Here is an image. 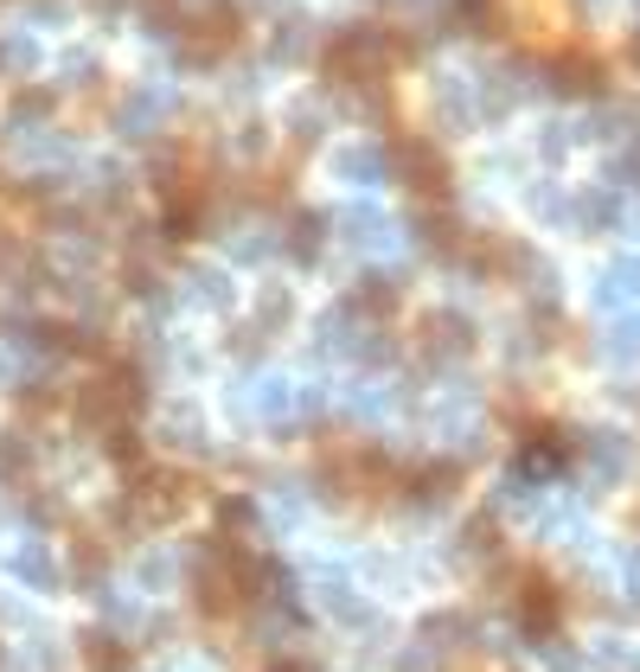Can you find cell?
I'll use <instances>...</instances> for the list:
<instances>
[{"mask_svg": "<svg viewBox=\"0 0 640 672\" xmlns=\"http://www.w3.org/2000/svg\"><path fill=\"white\" fill-rule=\"evenodd\" d=\"M589 302H595L602 314H634L640 308V250H634V257H614L609 269L595 276Z\"/></svg>", "mask_w": 640, "mask_h": 672, "instance_id": "4", "label": "cell"}, {"mask_svg": "<svg viewBox=\"0 0 640 672\" xmlns=\"http://www.w3.org/2000/svg\"><path fill=\"white\" fill-rule=\"evenodd\" d=\"M51 116V90H20L13 103H7V135H26V129H39Z\"/></svg>", "mask_w": 640, "mask_h": 672, "instance_id": "19", "label": "cell"}, {"mask_svg": "<svg viewBox=\"0 0 640 672\" xmlns=\"http://www.w3.org/2000/svg\"><path fill=\"white\" fill-rule=\"evenodd\" d=\"M614 570H621V590H628V595L640 602V544H628V551L614 557Z\"/></svg>", "mask_w": 640, "mask_h": 672, "instance_id": "33", "label": "cell"}, {"mask_svg": "<svg viewBox=\"0 0 640 672\" xmlns=\"http://www.w3.org/2000/svg\"><path fill=\"white\" fill-rule=\"evenodd\" d=\"M595 660L609 672H640V646H628V641H595Z\"/></svg>", "mask_w": 640, "mask_h": 672, "instance_id": "30", "label": "cell"}, {"mask_svg": "<svg viewBox=\"0 0 640 672\" xmlns=\"http://www.w3.org/2000/svg\"><path fill=\"white\" fill-rule=\"evenodd\" d=\"M455 551H461V557H493V551H500L493 518H467V525H461V538H455Z\"/></svg>", "mask_w": 640, "mask_h": 672, "instance_id": "25", "label": "cell"}, {"mask_svg": "<svg viewBox=\"0 0 640 672\" xmlns=\"http://www.w3.org/2000/svg\"><path fill=\"white\" fill-rule=\"evenodd\" d=\"M160 429H174V436H167V442H174V448H199V429H205V416L193 411V404H174V411L160 416Z\"/></svg>", "mask_w": 640, "mask_h": 672, "instance_id": "24", "label": "cell"}, {"mask_svg": "<svg viewBox=\"0 0 640 672\" xmlns=\"http://www.w3.org/2000/svg\"><path fill=\"white\" fill-rule=\"evenodd\" d=\"M7 570H13V583L20 590H58V557H51V544L46 538H20L13 544V557H7Z\"/></svg>", "mask_w": 640, "mask_h": 672, "instance_id": "9", "label": "cell"}, {"mask_svg": "<svg viewBox=\"0 0 640 672\" xmlns=\"http://www.w3.org/2000/svg\"><path fill=\"white\" fill-rule=\"evenodd\" d=\"M244 404H250V416H263V423L295 429V416H302V385H288V378H256Z\"/></svg>", "mask_w": 640, "mask_h": 672, "instance_id": "8", "label": "cell"}, {"mask_svg": "<svg viewBox=\"0 0 640 672\" xmlns=\"http://www.w3.org/2000/svg\"><path fill=\"white\" fill-rule=\"evenodd\" d=\"M71 576L83 583V590H102V544H90V538L77 544V551H71Z\"/></svg>", "mask_w": 640, "mask_h": 672, "instance_id": "28", "label": "cell"}, {"mask_svg": "<svg viewBox=\"0 0 640 672\" xmlns=\"http://www.w3.org/2000/svg\"><path fill=\"white\" fill-rule=\"evenodd\" d=\"M397 180H410L416 192L442 199L449 192V167H442V155H435L430 141H397Z\"/></svg>", "mask_w": 640, "mask_h": 672, "instance_id": "7", "label": "cell"}, {"mask_svg": "<svg viewBox=\"0 0 640 672\" xmlns=\"http://www.w3.org/2000/svg\"><path fill=\"white\" fill-rule=\"evenodd\" d=\"M333 174L346 186H378V180H397V148H378V141H353L333 155Z\"/></svg>", "mask_w": 640, "mask_h": 672, "instance_id": "5", "label": "cell"}, {"mask_svg": "<svg viewBox=\"0 0 640 672\" xmlns=\"http://www.w3.org/2000/svg\"><path fill=\"white\" fill-rule=\"evenodd\" d=\"M423 353L430 359H467L474 353V320L467 314H455V308H435V314H423Z\"/></svg>", "mask_w": 640, "mask_h": 672, "instance_id": "3", "label": "cell"}, {"mask_svg": "<svg viewBox=\"0 0 640 672\" xmlns=\"http://www.w3.org/2000/svg\"><path fill=\"white\" fill-rule=\"evenodd\" d=\"M97 595H102V615L116 621V627H135V621H141V609H135V602H128V595L116 590V583H102Z\"/></svg>", "mask_w": 640, "mask_h": 672, "instance_id": "31", "label": "cell"}, {"mask_svg": "<svg viewBox=\"0 0 640 672\" xmlns=\"http://www.w3.org/2000/svg\"><path fill=\"white\" fill-rule=\"evenodd\" d=\"M102 455L116 467H141V436H135L128 423H109V429H102Z\"/></svg>", "mask_w": 640, "mask_h": 672, "instance_id": "23", "label": "cell"}, {"mask_svg": "<svg viewBox=\"0 0 640 672\" xmlns=\"http://www.w3.org/2000/svg\"><path fill=\"white\" fill-rule=\"evenodd\" d=\"M391 404H397V391L378 385V378H365V385L346 391V411H353L358 423H378V416H391Z\"/></svg>", "mask_w": 640, "mask_h": 672, "instance_id": "18", "label": "cell"}, {"mask_svg": "<svg viewBox=\"0 0 640 672\" xmlns=\"http://www.w3.org/2000/svg\"><path fill=\"white\" fill-rule=\"evenodd\" d=\"M570 218L583 225V231H609L614 218H621V199H614V186H589L570 199Z\"/></svg>", "mask_w": 640, "mask_h": 672, "instance_id": "14", "label": "cell"}, {"mask_svg": "<svg viewBox=\"0 0 640 672\" xmlns=\"http://www.w3.org/2000/svg\"><path fill=\"white\" fill-rule=\"evenodd\" d=\"M544 672H583V653H570V646L544 641Z\"/></svg>", "mask_w": 640, "mask_h": 672, "instance_id": "34", "label": "cell"}, {"mask_svg": "<svg viewBox=\"0 0 640 672\" xmlns=\"http://www.w3.org/2000/svg\"><path fill=\"white\" fill-rule=\"evenodd\" d=\"M353 302H358V308H372V314H391V308H397V276H365Z\"/></svg>", "mask_w": 640, "mask_h": 672, "instance_id": "26", "label": "cell"}, {"mask_svg": "<svg viewBox=\"0 0 640 672\" xmlns=\"http://www.w3.org/2000/svg\"><path fill=\"white\" fill-rule=\"evenodd\" d=\"M256 314H263V327H282V320L295 314V295H288V283L263 288V302H256Z\"/></svg>", "mask_w": 640, "mask_h": 672, "instance_id": "29", "label": "cell"}, {"mask_svg": "<svg viewBox=\"0 0 640 672\" xmlns=\"http://www.w3.org/2000/svg\"><path fill=\"white\" fill-rule=\"evenodd\" d=\"M174 576H179V557H174V551H160V544L135 557V583H141V590H148V595L174 590Z\"/></svg>", "mask_w": 640, "mask_h": 672, "instance_id": "17", "label": "cell"}, {"mask_svg": "<svg viewBox=\"0 0 640 672\" xmlns=\"http://www.w3.org/2000/svg\"><path fill=\"white\" fill-rule=\"evenodd\" d=\"M230 295L237 288H230L225 269H186V302L193 308H230Z\"/></svg>", "mask_w": 640, "mask_h": 672, "instance_id": "15", "label": "cell"}, {"mask_svg": "<svg viewBox=\"0 0 640 672\" xmlns=\"http://www.w3.org/2000/svg\"><path fill=\"white\" fill-rule=\"evenodd\" d=\"M327 225H333V211H295L282 250H288L295 263H321V250H327Z\"/></svg>", "mask_w": 640, "mask_h": 672, "instance_id": "12", "label": "cell"}, {"mask_svg": "<svg viewBox=\"0 0 640 672\" xmlns=\"http://www.w3.org/2000/svg\"><path fill=\"white\" fill-rule=\"evenodd\" d=\"M160 122H167V83H135L116 103V135H128V141H148Z\"/></svg>", "mask_w": 640, "mask_h": 672, "instance_id": "2", "label": "cell"}, {"mask_svg": "<svg viewBox=\"0 0 640 672\" xmlns=\"http://www.w3.org/2000/svg\"><path fill=\"white\" fill-rule=\"evenodd\" d=\"M32 13H39V20H58V13H65V0H32Z\"/></svg>", "mask_w": 640, "mask_h": 672, "instance_id": "37", "label": "cell"}, {"mask_svg": "<svg viewBox=\"0 0 640 672\" xmlns=\"http://www.w3.org/2000/svg\"><path fill=\"white\" fill-rule=\"evenodd\" d=\"M211 518H218L225 538H237V532H250V525H256V500H250V493H218Z\"/></svg>", "mask_w": 640, "mask_h": 672, "instance_id": "20", "label": "cell"}, {"mask_svg": "<svg viewBox=\"0 0 640 672\" xmlns=\"http://www.w3.org/2000/svg\"><path fill=\"white\" fill-rule=\"evenodd\" d=\"M333 225H346V237H353L358 250H391L397 244V225L378 206H346V211H333Z\"/></svg>", "mask_w": 640, "mask_h": 672, "instance_id": "10", "label": "cell"}, {"mask_svg": "<svg viewBox=\"0 0 640 672\" xmlns=\"http://www.w3.org/2000/svg\"><path fill=\"white\" fill-rule=\"evenodd\" d=\"M358 302H333L321 320H314V353H353L358 346Z\"/></svg>", "mask_w": 640, "mask_h": 672, "instance_id": "11", "label": "cell"}, {"mask_svg": "<svg viewBox=\"0 0 640 672\" xmlns=\"http://www.w3.org/2000/svg\"><path fill=\"white\" fill-rule=\"evenodd\" d=\"M307 39H314V27H307V20H282L276 39H269V65H288V58H302Z\"/></svg>", "mask_w": 640, "mask_h": 672, "instance_id": "21", "label": "cell"}, {"mask_svg": "<svg viewBox=\"0 0 640 672\" xmlns=\"http://www.w3.org/2000/svg\"><path fill=\"white\" fill-rule=\"evenodd\" d=\"M0 58H7V71H32V65H39V46H32V39H0Z\"/></svg>", "mask_w": 640, "mask_h": 672, "instance_id": "32", "label": "cell"}, {"mask_svg": "<svg viewBox=\"0 0 640 672\" xmlns=\"http://www.w3.org/2000/svg\"><path fill=\"white\" fill-rule=\"evenodd\" d=\"M26 474H32V442L0 429V481H26Z\"/></svg>", "mask_w": 640, "mask_h": 672, "instance_id": "22", "label": "cell"}, {"mask_svg": "<svg viewBox=\"0 0 640 672\" xmlns=\"http://www.w3.org/2000/svg\"><path fill=\"white\" fill-rule=\"evenodd\" d=\"M551 90H563V97H602V65H589V58H563L558 78H551Z\"/></svg>", "mask_w": 640, "mask_h": 672, "instance_id": "16", "label": "cell"}, {"mask_svg": "<svg viewBox=\"0 0 640 672\" xmlns=\"http://www.w3.org/2000/svg\"><path fill=\"white\" fill-rule=\"evenodd\" d=\"M58 71H71V83H97V58H90V52H71Z\"/></svg>", "mask_w": 640, "mask_h": 672, "instance_id": "35", "label": "cell"}, {"mask_svg": "<svg viewBox=\"0 0 640 672\" xmlns=\"http://www.w3.org/2000/svg\"><path fill=\"white\" fill-rule=\"evenodd\" d=\"M128 500H135V513H141V525H167V518L186 513V474H135V487H128Z\"/></svg>", "mask_w": 640, "mask_h": 672, "instance_id": "1", "label": "cell"}, {"mask_svg": "<svg viewBox=\"0 0 640 672\" xmlns=\"http://www.w3.org/2000/svg\"><path fill=\"white\" fill-rule=\"evenodd\" d=\"M583 462L595 467V481H602V487H621V481H628V467H634V442L621 436V429H595V436L583 442Z\"/></svg>", "mask_w": 640, "mask_h": 672, "instance_id": "6", "label": "cell"}, {"mask_svg": "<svg viewBox=\"0 0 640 672\" xmlns=\"http://www.w3.org/2000/svg\"><path fill=\"white\" fill-rule=\"evenodd\" d=\"M288 129H295V141H314V135H327V109H314V97H302V103L288 109Z\"/></svg>", "mask_w": 640, "mask_h": 672, "instance_id": "27", "label": "cell"}, {"mask_svg": "<svg viewBox=\"0 0 640 672\" xmlns=\"http://www.w3.org/2000/svg\"><path fill=\"white\" fill-rule=\"evenodd\" d=\"M77 653H83L90 672H128V646H122L116 627H83V634H77Z\"/></svg>", "mask_w": 640, "mask_h": 672, "instance_id": "13", "label": "cell"}, {"mask_svg": "<svg viewBox=\"0 0 640 672\" xmlns=\"http://www.w3.org/2000/svg\"><path fill=\"white\" fill-rule=\"evenodd\" d=\"M263 672H321V666H314V660H269Z\"/></svg>", "mask_w": 640, "mask_h": 672, "instance_id": "36", "label": "cell"}, {"mask_svg": "<svg viewBox=\"0 0 640 672\" xmlns=\"http://www.w3.org/2000/svg\"><path fill=\"white\" fill-rule=\"evenodd\" d=\"M628 58H634V71H640V27L628 32Z\"/></svg>", "mask_w": 640, "mask_h": 672, "instance_id": "38", "label": "cell"}, {"mask_svg": "<svg viewBox=\"0 0 640 672\" xmlns=\"http://www.w3.org/2000/svg\"><path fill=\"white\" fill-rule=\"evenodd\" d=\"M0 71H7V58H0Z\"/></svg>", "mask_w": 640, "mask_h": 672, "instance_id": "39", "label": "cell"}]
</instances>
